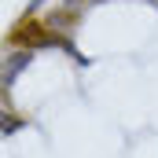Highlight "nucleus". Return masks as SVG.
I'll return each instance as SVG.
<instances>
[{
    "mask_svg": "<svg viewBox=\"0 0 158 158\" xmlns=\"http://www.w3.org/2000/svg\"><path fill=\"white\" fill-rule=\"evenodd\" d=\"M52 40H55V44H66L59 33L52 37L48 26H44L40 19H33V15H26L22 22H15V30L7 33V44H52Z\"/></svg>",
    "mask_w": 158,
    "mask_h": 158,
    "instance_id": "nucleus-1",
    "label": "nucleus"
},
{
    "mask_svg": "<svg viewBox=\"0 0 158 158\" xmlns=\"http://www.w3.org/2000/svg\"><path fill=\"white\" fill-rule=\"evenodd\" d=\"M11 129H19V118H11V114L0 110V132H11Z\"/></svg>",
    "mask_w": 158,
    "mask_h": 158,
    "instance_id": "nucleus-2",
    "label": "nucleus"
}]
</instances>
